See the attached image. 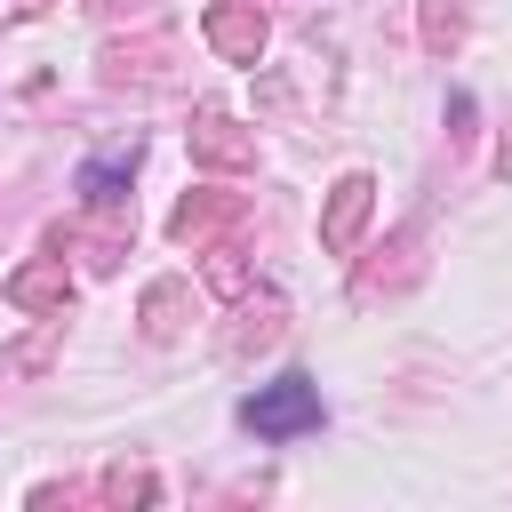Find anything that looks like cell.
<instances>
[{
  "label": "cell",
  "instance_id": "1",
  "mask_svg": "<svg viewBox=\"0 0 512 512\" xmlns=\"http://www.w3.org/2000/svg\"><path fill=\"white\" fill-rule=\"evenodd\" d=\"M312 416H320V400H312L304 376H280L272 392L248 400V424H256V432H296V424H312Z\"/></svg>",
  "mask_w": 512,
  "mask_h": 512
}]
</instances>
